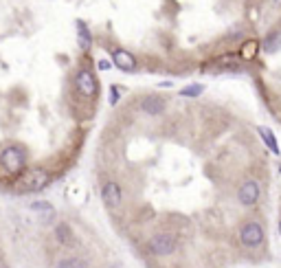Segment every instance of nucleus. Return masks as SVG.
<instances>
[{"label": "nucleus", "mask_w": 281, "mask_h": 268, "mask_svg": "<svg viewBox=\"0 0 281 268\" xmlns=\"http://www.w3.org/2000/svg\"><path fill=\"white\" fill-rule=\"evenodd\" d=\"M49 182H51L49 169L33 167V169H27L25 174H20V178L16 180V189L20 193H33V191H42Z\"/></svg>", "instance_id": "nucleus-1"}, {"label": "nucleus", "mask_w": 281, "mask_h": 268, "mask_svg": "<svg viewBox=\"0 0 281 268\" xmlns=\"http://www.w3.org/2000/svg\"><path fill=\"white\" fill-rule=\"evenodd\" d=\"M0 167L7 174H25L27 172V152L20 145H7L0 150Z\"/></svg>", "instance_id": "nucleus-2"}, {"label": "nucleus", "mask_w": 281, "mask_h": 268, "mask_svg": "<svg viewBox=\"0 0 281 268\" xmlns=\"http://www.w3.org/2000/svg\"><path fill=\"white\" fill-rule=\"evenodd\" d=\"M266 240V231L257 220H248L240 227V242L246 248H259Z\"/></svg>", "instance_id": "nucleus-3"}, {"label": "nucleus", "mask_w": 281, "mask_h": 268, "mask_svg": "<svg viewBox=\"0 0 281 268\" xmlns=\"http://www.w3.org/2000/svg\"><path fill=\"white\" fill-rule=\"evenodd\" d=\"M178 246V240L174 233H156L149 237L147 248L152 255H158V257H165V255H171Z\"/></svg>", "instance_id": "nucleus-4"}, {"label": "nucleus", "mask_w": 281, "mask_h": 268, "mask_svg": "<svg viewBox=\"0 0 281 268\" xmlns=\"http://www.w3.org/2000/svg\"><path fill=\"white\" fill-rule=\"evenodd\" d=\"M75 90L81 97H88V99H90V97H95V95H97V90H99L97 77H95L88 69H81L75 75Z\"/></svg>", "instance_id": "nucleus-5"}, {"label": "nucleus", "mask_w": 281, "mask_h": 268, "mask_svg": "<svg viewBox=\"0 0 281 268\" xmlns=\"http://www.w3.org/2000/svg\"><path fill=\"white\" fill-rule=\"evenodd\" d=\"M259 198H261V185L255 178L244 180L240 185V189H237V200H240V205H244V207L257 205Z\"/></svg>", "instance_id": "nucleus-6"}, {"label": "nucleus", "mask_w": 281, "mask_h": 268, "mask_svg": "<svg viewBox=\"0 0 281 268\" xmlns=\"http://www.w3.org/2000/svg\"><path fill=\"white\" fill-rule=\"evenodd\" d=\"M101 198H104V203L108 209L117 211L119 207L123 205V189L121 185H119L117 180H108L104 185V189H101Z\"/></svg>", "instance_id": "nucleus-7"}, {"label": "nucleus", "mask_w": 281, "mask_h": 268, "mask_svg": "<svg viewBox=\"0 0 281 268\" xmlns=\"http://www.w3.org/2000/svg\"><path fill=\"white\" fill-rule=\"evenodd\" d=\"M112 64L121 71H134L136 69V57L130 51L119 48V51H112Z\"/></svg>", "instance_id": "nucleus-8"}, {"label": "nucleus", "mask_w": 281, "mask_h": 268, "mask_svg": "<svg viewBox=\"0 0 281 268\" xmlns=\"http://www.w3.org/2000/svg\"><path fill=\"white\" fill-rule=\"evenodd\" d=\"M141 110L152 114V117H156V114L165 110V101L160 99L158 95H147V97H143V101H141Z\"/></svg>", "instance_id": "nucleus-9"}, {"label": "nucleus", "mask_w": 281, "mask_h": 268, "mask_svg": "<svg viewBox=\"0 0 281 268\" xmlns=\"http://www.w3.org/2000/svg\"><path fill=\"white\" fill-rule=\"evenodd\" d=\"M255 130H257V134H259L261 139H264V143L268 145V150H270V152H272L274 156H281V150H279L277 137H274V134H272V130H270V127H264V125H257Z\"/></svg>", "instance_id": "nucleus-10"}, {"label": "nucleus", "mask_w": 281, "mask_h": 268, "mask_svg": "<svg viewBox=\"0 0 281 268\" xmlns=\"http://www.w3.org/2000/svg\"><path fill=\"white\" fill-rule=\"evenodd\" d=\"M31 211L38 213L44 222H53V218H55V209L46 200H35V203H31Z\"/></svg>", "instance_id": "nucleus-11"}, {"label": "nucleus", "mask_w": 281, "mask_h": 268, "mask_svg": "<svg viewBox=\"0 0 281 268\" xmlns=\"http://www.w3.org/2000/svg\"><path fill=\"white\" fill-rule=\"evenodd\" d=\"M55 237H57V242L62 246H70L73 244V229L68 227V224H57L55 227Z\"/></svg>", "instance_id": "nucleus-12"}, {"label": "nucleus", "mask_w": 281, "mask_h": 268, "mask_svg": "<svg viewBox=\"0 0 281 268\" xmlns=\"http://www.w3.org/2000/svg\"><path fill=\"white\" fill-rule=\"evenodd\" d=\"M264 51L266 53H277V51H281V33L279 31H270L264 38Z\"/></svg>", "instance_id": "nucleus-13"}, {"label": "nucleus", "mask_w": 281, "mask_h": 268, "mask_svg": "<svg viewBox=\"0 0 281 268\" xmlns=\"http://www.w3.org/2000/svg\"><path fill=\"white\" fill-rule=\"evenodd\" d=\"M257 51H259V42L255 38H248L244 44L240 46V57L242 59H253L257 55Z\"/></svg>", "instance_id": "nucleus-14"}, {"label": "nucleus", "mask_w": 281, "mask_h": 268, "mask_svg": "<svg viewBox=\"0 0 281 268\" xmlns=\"http://www.w3.org/2000/svg\"><path fill=\"white\" fill-rule=\"evenodd\" d=\"M77 42H79V48H81V51H88V48H90L92 38H90V33H88V29L83 27V24H79V33H77Z\"/></svg>", "instance_id": "nucleus-15"}, {"label": "nucleus", "mask_w": 281, "mask_h": 268, "mask_svg": "<svg viewBox=\"0 0 281 268\" xmlns=\"http://www.w3.org/2000/svg\"><path fill=\"white\" fill-rule=\"evenodd\" d=\"M55 268H88V264L83 259H79V257H66V259L57 261Z\"/></svg>", "instance_id": "nucleus-16"}, {"label": "nucleus", "mask_w": 281, "mask_h": 268, "mask_svg": "<svg viewBox=\"0 0 281 268\" xmlns=\"http://www.w3.org/2000/svg\"><path fill=\"white\" fill-rule=\"evenodd\" d=\"M202 93H205V86H202V84H191V86H187V88L180 90L182 97H198V95H202Z\"/></svg>", "instance_id": "nucleus-17"}, {"label": "nucleus", "mask_w": 281, "mask_h": 268, "mask_svg": "<svg viewBox=\"0 0 281 268\" xmlns=\"http://www.w3.org/2000/svg\"><path fill=\"white\" fill-rule=\"evenodd\" d=\"M97 66H99V71H110L112 62H108V59H99V62H97Z\"/></svg>", "instance_id": "nucleus-18"}, {"label": "nucleus", "mask_w": 281, "mask_h": 268, "mask_svg": "<svg viewBox=\"0 0 281 268\" xmlns=\"http://www.w3.org/2000/svg\"><path fill=\"white\" fill-rule=\"evenodd\" d=\"M279 233H281V220H279Z\"/></svg>", "instance_id": "nucleus-19"}, {"label": "nucleus", "mask_w": 281, "mask_h": 268, "mask_svg": "<svg viewBox=\"0 0 281 268\" xmlns=\"http://www.w3.org/2000/svg\"><path fill=\"white\" fill-rule=\"evenodd\" d=\"M0 268H7V266H0Z\"/></svg>", "instance_id": "nucleus-20"}, {"label": "nucleus", "mask_w": 281, "mask_h": 268, "mask_svg": "<svg viewBox=\"0 0 281 268\" xmlns=\"http://www.w3.org/2000/svg\"><path fill=\"white\" fill-rule=\"evenodd\" d=\"M279 3H281V0H279Z\"/></svg>", "instance_id": "nucleus-21"}]
</instances>
